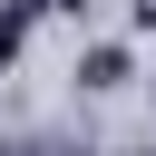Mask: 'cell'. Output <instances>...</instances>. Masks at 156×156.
<instances>
[{"instance_id":"obj_2","label":"cell","mask_w":156,"mask_h":156,"mask_svg":"<svg viewBox=\"0 0 156 156\" xmlns=\"http://www.w3.org/2000/svg\"><path fill=\"white\" fill-rule=\"evenodd\" d=\"M20 49H29V10H20V0H10V10H0V68H10V58H20Z\"/></svg>"},{"instance_id":"obj_3","label":"cell","mask_w":156,"mask_h":156,"mask_svg":"<svg viewBox=\"0 0 156 156\" xmlns=\"http://www.w3.org/2000/svg\"><path fill=\"white\" fill-rule=\"evenodd\" d=\"M20 10H29V20H49V10H68V20H78L88 0H20Z\"/></svg>"},{"instance_id":"obj_1","label":"cell","mask_w":156,"mask_h":156,"mask_svg":"<svg viewBox=\"0 0 156 156\" xmlns=\"http://www.w3.org/2000/svg\"><path fill=\"white\" fill-rule=\"evenodd\" d=\"M78 88H98V98L127 88V49H88V58H78Z\"/></svg>"}]
</instances>
